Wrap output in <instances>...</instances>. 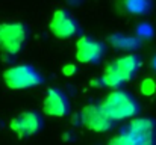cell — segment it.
I'll use <instances>...</instances> for the list:
<instances>
[{"label": "cell", "mask_w": 156, "mask_h": 145, "mask_svg": "<svg viewBox=\"0 0 156 145\" xmlns=\"http://www.w3.org/2000/svg\"><path fill=\"white\" fill-rule=\"evenodd\" d=\"M141 67V59L136 54H124L112 60L105 68L103 76L100 77V83L103 86L118 89L123 83L132 80Z\"/></svg>", "instance_id": "1"}, {"label": "cell", "mask_w": 156, "mask_h": 145, "mask_svg": "<svg viewBox=\"0 0 156 145\" xmlns=\"http://www.w3.org/2000/svg\"><path fill=\"white\" fill-rule=\"evenodd\" d=\"M102 109L108 113V116L114 121H123L130 119L138 115L140 112V103L135 97L127 91L123 89H114L105 97L100 103Z\"/></svg>", "instance_id": "2"}, {"label": "cell", "mask_w": 156, "mask_h": 145, "mask_svg": "<svg viewBox=\"0 0 156 145\" xmlns=\"http://www.w3.org/2000/svg\"><path fill=\"white\" fill-rule=\"evenodd\" d=\"M3 82L9 89H29L43 85L41 73L27 64H20L8 68L3 73Z\"/></svg>", "instance_id": "3"}, {"label": "cell", "mask_w": 156, "mask_h": 145, "mask_svg": "<svg viewBox=\"0 0 156 145\" xmlns=\"http://www.w3.org/2000/svg\"><path fill=\"white\" fill-rule=\"evenodd\" d=\"M29 36V27L20 21L0 23V51L15 56L21 51Z\"/></svg>", "instance_id": "4"}, {"label": "cell", "mask_w": 156, "mask_h": 145, "mask_svg": "<svg viewBox=\"0 0 156 145\" xmlns=\"http://www.w3.org/2000/svg\"><path fill=\"white\" fill-rule=\"evenodd\" d=\"M124 132L136 145H156V121L150 116H133Z\"/></svg>", "instance_id": "5"}, {"label": "cell", "mask_w": 156, "mask_h": 145, "mask_svg": "<svg viewBox=\"0 0 156 145\" xmlns=\"http://www.w3.org/2000/svg\"><path fill=\"white\" fill-rule=\"evenodd\" d=\"M80 121L88 130H91L94 133L109 132L115 124V121L108 116V113L102 109V106L94 104V103L87 104L80 110Z\"/></svg>", "instance_id": "6"}, {"label": "cell", "mask_w": 156, "mask_h": 145, "mask_svg": "<svg viewBox=\"0 0 156 145\" xmlns=\"http://www.w3.org/2000/svg\"><path fill=\"white\" fill-rule=\"evenodd\" d=\"M44 127V119L43 116L35 112V110H26L17 115L15 118L11 119L9 129L17 133L18 138H29L37 133H40Z\"/></svg>", "instance_id": "7"}, {"label": "cell", "mask_w": 156, "mask_h": 145, "mask_svg": "<svg viewBox=\"0 0 156 145\" xmlns=\"http://www.w3.org/2000/svg\"><path fill=\"white\" fill-rule=\"evenodd\" d=\"M49 29L58 40H71L80 30L76 18L67 9H58L53 12Z\"/></svg>", "instance_id": "8"}, {"label": "cell", "mask_w": 156, "mask_h": 145, "mask_svg": "<svg viewBox=\"0 0 156 145\" xmlns=\"http://www.w3.org/2000/svg\"><path fill=\"white\" fill-rule=\"evenodd\" d=\"M105 44L90 36H80L76 43V59L80 64H99L105 54Z\"/></svg>", "instance_id": "9"}, {"label": "cell", "mask_w": 156, "mask_h": 145, "mask_svg": "<svg viewBox=\"0 0 156 145\" xmlns=\"http://www.w3.org/2000/svg\"><path fill=\"white\" fill-rule=\"evenodd\" d=\"M43 112L53 118L67 116L70 113V100L67 94L58 88H49L43 100Z\"/></svg>", "instance_id": "10"}, {"label": "cell", "mask_w": 156, "mask_h": 145, "mask_svg": "<svg viewBox=\"0 0 156 145\" xmlns=\"http://www.w3.org/2000/svg\"><path fill=\"white\" fill-rule=\"evenodd\" d=\"M124 9L133 15H146L152 9V0H124Z\"/></svg>", "instance_id": "11"}, {"label": "cell", "mask_w": 156, "mask_h": 145, "mask_svg": "<svg viewBox=\"0 0 156 145\" xmlns=\"http://www.w3.org/2000/svg\"><path fill=\"white\" fill-rule=\"evenodd\" d=\"M111 44L118 48H123V50H129V48L138 46V40L126 36V35H112L111 36Z\"/></svg>", "instance_id": "12"}, {"label": "cell", "mask_w": 156, "mask_h": 145, "mask_svg": "<svg viewBox=\"0 0 156 145\" xmlns=\"http://www.w3.org/2000/svg\"><path fill=\"white\" fill-rule=\"evenodd\" d=\"M140 91L147 97L153 95L156 92V82L153 79H150V77H146V79L141 82V85H140Z\"/></svg>", "instance_id": "13"}, {"label": "cell", "mask_w": 156, "mask_h": 145, "mask_svg": "<svg viewBox=\"0 0 156 145\" xmlns=\"http://www.w3.org/2000/svg\"><path fill=\"white\" fill-rule=\"evenodd\" d=\"M108 145H136V144L130 139V136H129L126 132H121V133H118L117 136H114V138L109 141Z\"/></svg>", "instance_id": "14"}, {"label": "cell", "mask_w": 156, "mask_h": 145, "mask_svg": "<svg viewBox=\"0 0 156 145\" xmlns=\"http://www.w3.org/2000/svg\"><path fill=\"white\" fill-rule=\"evenodd\" d=\"M136 35H138L140 38L149 40V38H152V35H153V27H152L149 23H141V24L136 27Z\"/></svg>", "instance_id": "15"}, {"label": "cell", "mask_w": 156, "mask_h": 145, "mask_svg": "<svg viewBox=\"0 0 156 145\" xmlns=\"http://www.w3.org/2000/svg\"><path fill=\"white\" fill-rule=\"evenodd\" d=\"M76 71H77V68H76V65H73V64H68V65H64V67H62V74H64V76H73Z\"/></svg>", "instance_id": "16"}, {"label": "cell", "mask_w": 156, "mask_h": 145, "mask_svg": "<svg viewBox=\"0 0 156 145\" xmlns=\"http://www.w3.org/2000/svg\"><path fill=\"white\" fill-rule=\"evenodd\" d=\"M152 67H153V70L156 71V56L153 57V60H152Z\"/></svg>", "instance_id": "17"}]
</instances>
